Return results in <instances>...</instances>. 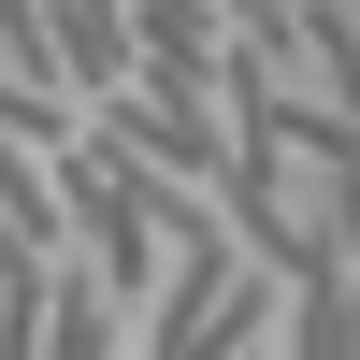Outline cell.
Returning <instances> with one entry per match:
<instances>
[]
</instances>
